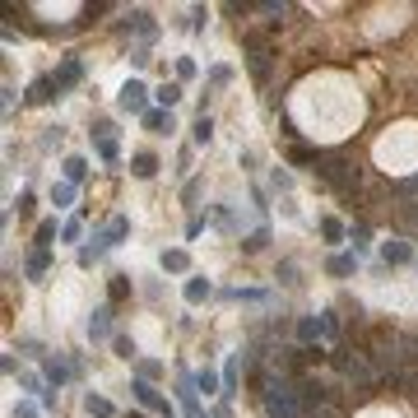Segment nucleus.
I'll return each instance as SVG.
<instances>
[{
  "instance_id": "nucleus-1",
  "label": "nucleus",
  "mask_w": 418,
  "mask_h": 418,
  "mask_svg": "<svg viewBox=\"0 0 418 418\" xmlns=\"http://www.w3.org/2000/svg\"><path fill=\"white\" fill-rule=\"evenodd\" d=\"M261 409L265 418H302V395H297V386L288 376H279V381H265Z\"/></svg>"
},
{
  "instance_id": "nucleus-2",
  "label": "nucleus",
  "mask_w": 418,
  "mask_h": 418,
  "mask_svg": "<svg viewBox=\"0 0 418 418\" xmlns=\"http://www.w3.org/2000/svg\"><path fill=\"white\" fill-rule=\"evenodd\" d=\"M316 172H321L330 186H340V191L358 186V168H354V163H344V158H330V163H325V168H316Z\"/></svg>"
},
{
  "instance_id": "nucleus-3",
  "label": "nucleus",
  "mask_w": 418,
  "mask_h": 418,
  "mask_svg": "<svg viewBox=\"0 0 418 418\" xmlns=\"http://www.w3.org/2000/svg\"><path fill=\"white\" fill-rule=\"evenodd\" d=\"M135 395H139V404H149V409H158V414H172L168 400H163V395H158L149 381H135Z\"/></svg>"
},
{
  "instance_id": "nucleus-4",
  "label": "nucleus",
  "mask_w": 418,
  "mask_h": 418,
  "mask_svg": "<svg viewBox=\"0 0 418 418\" xmlns=\"http://www.w3.org/2000/svg\"><path fill=\"white\" fill-rule=\"evenodd\" d=\"M121 107L125 112H144V84H135V79L125 84L121 89Z\"/></svg>"
},
{
  "instance_id": "nucleus-5",
  "label": "nucleus",
  "mask_w": 418,
  "mask_h": 418,
  "mask_svg": "<svg viewBox=\"0 0 418 418\" xmlns=\"http://www.w3.org/2000/svg\"><path fill=\"white\" fill-rule=\"evenodd\" d=\"M251 75L256 79L270 75V51H265V42H251Z\"/></svg>"
},
{
  "instance_id": "nucleus-6",
  "label": "nucleus",
  "mask_w": 418,
  "mask_h": 418,
  "mask_svg": "<svg viewBox=\"0 0 418 418\" xmlns=\"http://www.w3.org/2000/svg\"><path fill=\"white\" fill-rule=\"evenodd\" d=\"M409 256H414L409 242H386V247H381V261H386V265H404Z\"/></svg>"
},
{
  "instance_id": "nucleus-7",
  "label": "nucleus",
  "mask_w": 418,
  "mask_h": 418,
  "mask_svg": "<svg viewBox=\"0 0 418 418\" xmlns=\"http://www.w3.org/2000/svg\"><path fill=\"white\" fill-rule=\"evenodd\" d=\"M130 172H135V177H154V172H158V158L154 154H135V158H130Z\"/></svg>"
},
{
  "instance_id": "nucleus-8",
  "label": "nucleus",
  "mask_w": 418,
  "mask_h": 418,
  "mask_svg": "<svg viewBox=\"0 0 418 418\" xmlns=\"http://www.w3.org/2000/svg\"><path fill=\"white\" fill-rule=\"evenodd\" d=\"M51 89L61 93V84H56V79H37V84L28 89V103H46V98H51Z\"/></svg>"
},
{
  "instance_id": "nucleus-9",
  "label": "nucleus",
  "mask_w": 418,
  "mask_h": 418,
  "mask_svg": "<svg viewBox=\"0 0 418 418\" xmlns=\"http://www.w3.org/2000/svg\"><path fill=\"white\" fill-rule=\"evenodd\" d=\"M84 409H89L93 418H112V400H103V395H89V400H84Z\"/></svg>"
},
{
  "instance_id": "nucleus-10",
  "label": "nucleus",
  "mask_w": 418,
  "mask_h": 418,
  "mask_svg": "<svg viewBox=\"0 0 418 418\" xmlns=\"http://www.w3.org/2000/svg\"><path fill=\"white\" fill-rule=\"evenodd\" d=\"M144 125H149L154 135H168V130H172V121L163 116V112H144Z\"/></svg>"
},
{
  "instance_id": "nucleus-11",
  "label": "nucleus",
  "mask_w": 418,
  "mask_h": 418,
  "mask_svg": "<svg viewBox=\"0 0 418 418\" xmlns=\"http://www.w3.org/2000/svg\"><path fill=\"white\" fill-rule=\"evenodd\" d=\"M107 330H112L107 311H93V321H89V335H93V340H103V335H107Z\"/></svg>"
},
{
  "instance_id": "nucleus-12",
  "label": "nucleus",
  "mask_w": 418,
  "mask_h": 418,
  "mask_svg": "<svg viewBox=\"0 0 418 418\" xmlns=\"http://www.w3.org/2000/svg\"><path fill=\"white\" fill-rule=\"evenodd\" d=\"M204 297H209V284L204 279H191L186 284V302H204Z\"/></svg>"
},
{
  "instance_id": "nucleus-13",
  "label": "nucleus",
  "mask_w": 418,
  "mask_h": 418,
  "mask_svg": "<svg viewBox=\"0 0 418 418\" xmlns=\"http://www.w3.org/2000/svg\"><path fill=\"white\" fill-rule=\"evenodd\" d=\"M75 79H79V61H65V65H61V75H56V84L65 89V84H75Z\"/></svg>"
},
{
  "instance_id": "nucleus-14",
  "label": "nucleus",
  "mask_w": 418,
  "mask_h": 418,
  "mask_svg": "<svg viewBox=\"0 0 418 418\" xmlns=\"http://www.w3.org/2000/svg\"><path fill=\"white\" fill-rule=\"evenodd\" d=\"M84 172H89V163H84V158H65V177H70V182H79Z\"/></svg>"
},
{
  "instance_id": "nucleus-15",
  "label": "nucleus",
  "mask_w": 418,
  "mask_h": 418,
  "mask_svg": "<svg viewBox=\"0 0 418 418\" xmlns=\"http://www.w3.org/2000/svg\"><path fill=\"white\" fill-rule=\"evenodd\" d=\"M321 232L330 237V242H340V237H344V223H340V218H321Z\"/></svg>"
},
{
  "instance_id": "nucleus-16",
  "label": "nucleus",
  "mask_w": 418,
  "mask_h": 418,
  "mask_svg": "<svg viewBox=\"0 0 418 418\" xmlns=\"http://www.w3.org/2000/svg\"><path fill=\"white\" fill-rule=\"evenodd\" d=\"M354 256H335V261H330V275H354Z\"/></svg>"
},
{
  "instance_id": "nucleus-17",
  "label": "nucleus",
  "mask_w": 418,
  "mask_h": 418,
  "mask_svg": "<svg viewBox=\"0 0 418 418\" xmlns=\"http://www.w3.org/2000/svg\"><path fill=\"white\" fill-rule=\"evenodd\" d=\"M191 135H195V144H209V135H214V125H209V116H200V121H195V130H191Z\"/></svg>"
},
{
  "instance_id": "nucleus-18",
  "label": "nucleus",
  "mask_w": 418,
  "mask_h": 418,
  "mask_svg": "<svg viewBox=\"0 0 418 418\" xmlns=\"http://www.w3.org/2000/svg\"><path fill=\"white\" fill-rule=\"evenodd\" d=\"M177 98H182V89H177V84H163V89H158V103H163V107H172Z\"/></svg>"
},
{
  "instance_id": "nucleus-19",
  "label": "nucleus",
  "mask_w": 418,
  "mask_h": 418,
  "mask_svg": "<svg viewBox=\"0 0 418 418\" xmlns=\"http://www.w3.org/2000/svg\"><path fill=\"white\" fill-rule=\"evenodd\" d=\"M163 270H186V251H168L163 256Z\"/></svg>"
},
{
  "instance_id": "nucleus-20",
  "label": "nucleus",
  "mask_w": 418,
  "mask_h": 418,
  "mask_svg": "<svg viewBox=\"0 0 418 418\" xmlns=\"http://www.w3.org/2000/svg\"><path fill=\"white\" fill-rule=\"evenodd\" d=\"M51 237H56V223H42V228H37V247H46Z\"/></svg>"
},
{
  "instance_id": "nucleus-21",
  "label": "nucleus",
  "mask_w": 418,
  "mask_h": 418,
  "mask_svg": "<svg viewBox=\"0 0 418 418\" xmlns=\"http://www.w3.org/2000/svg\"><path fill=\"white\" fill-rule=\"evenodd\" d=\"M70 195H75L70 186H56V191H51V200H56V204H70Z\"/></svg>"
},
{
  "instance_id": "nucleus-22",
  "label": "nucleus",
  "mask_w": 418,
  "mask_h": 418,
  "mask_svg": "<svg viewBox=\"0 0 418 418\" xmlns=\"http://www.w3.org/2000/svg\"><path fill=\"white\" fill-rule=\"evenodd\" d=\"M214 386H218L214 372H200V390H204V395H214Z\"/></svg>"
},
{
  "instance_id": "nucleus-23",
  "label": "nucleus",
  "mask_w": 418,
  "mask_h": 418,
  "mask_svg": "<svg viewBox=\"0 0 418 418\" xmlns=\"http://www.w3.org/2000/svg\"><path fill=\"white\" fill-rule=\"evenodd\" d=\"M42 270H46V256H42V251H37V256H33V261H28V275H42Z\"/></svg>"
},
{
  "instance_id": "nucleus-24",
  "label": "nucleus",
  "mask_w": 418,
  "mask_h": 418,
  "mask_svg": "<svg viewBox=\"0 0 418 418\" xmlns=\"http://www.w3.org/2000/svg\"><path fill=\"white\" fill-rule=\"evenodd\" d=\"M125 418H144V414H125Z\"/></svg>"
}]
</instances>
